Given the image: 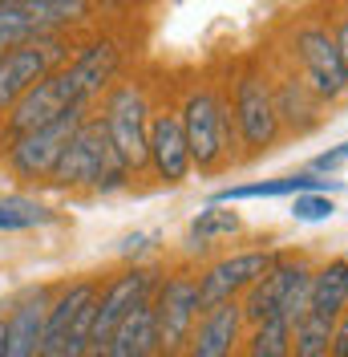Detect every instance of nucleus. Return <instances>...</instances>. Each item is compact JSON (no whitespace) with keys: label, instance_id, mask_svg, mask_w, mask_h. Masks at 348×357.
Segmentation results:
<instances>
[{"label":"nucleus","instance_id":"obj_14","mask_svg":"<svg viewBox=\"0 0 348 357\" xmlns=\"http://www.w3.org/2000/svg\"><path fill=\"white\" fill-rule=\"evenodd\" d=\"M239 329H243V312L239 301H227V305H215L198 317L195 333L187 341V357H231L235 345H239Z\"/></svg>","mask_w":348,"mask_h":357},{"label":"nucleus","instance_id":"obj_21","mask_svg":"<svg viewBox=\"0 0 348 357\" xmlns=\"http://www.w3.org/2000/svg\"><path fill=\"white\" fill-rule=\"evenodd\" d=\"M41 37H53V33L37 21L33 0H8V4H0V57L13 53V49H21V45L41 41Z\"/></svg>","mask_w":348,"mask_h":357},{"label":"nucleus","instance_id":"obj_15","mask_svg":"<svg viewBox=\"0 0 348 357\" xmlns=\"http://www.w3.org/2000/svg\"><path fill=\"white\" fill-rule=\"evenodd\" d=\"M97 301V284L93 280H81V284H69L53 305L45 312V325H41V341H37V354L33 357H61V345H65L73 321L81 317L86 305Z\"/></svg>","mask_w":348,"mask_h":357},{"label":"nucleus","instance_id":"obj_29","mask_svg":"<svg viewBox=\"0 0 348 357\" xmlns=\"http://www.w3.org/2000/svg\"><path fill=\"white\" fill-rule=\"evenodd\" d=\"M328 357H348V312L336 321L332 329V345H328Z\"/></svg>","mask_w":348,"mask_h":357},{"label":"nucleus","instance_id":"obj_11","mask_svg":"<svg viewBox=\"0 0 348 357\" xmlns=\"http://www.w3.org/2000/svg\"><path fill=\"white\" fill-rule=\"evenodd\" d=\"M235 122H239V134L251 151H267L280 134V114H276V98L263 77L247 73L235 89Z\"/></svg>","mask_w":348,"mask_h":357},{"label":"nucleus","instance_id":"obj_2","mask_svg":"<svg viewBox=\"0 0 348 357\" xmlns=\"http://www.w3.org/2000/svg\"><path fill=\"white\" fill-rule=\"evenodd\" d=\"M154 309V345L162 357H178L187 349V341L195 333L198 321V280L178 272V276H166L158 284V296L150 301Z\"/></svg>","mask_w":348,"mask_h":357},{"label":"nucleus","instance_id":"obj_6","mask_svg":"<svg viewBox=\"0 0 348 357\" xmlns=\"http://www.w3.org/2000/svg\"><path fill=\"white\" fill-rule=\"evenodd\" d=\"M65 61H69V45L61 37H41V41L4 53L0 57V110H13V102L24 89H33L49 73L65 69Z\"/></svg>","mask_w":348,"mask_h":357},{"label":"nucleus","instance_id":"obj_23","mask_svg":"<svg viewBox=\"0 0 348 357\" xmlns=\"http://www.w3.org/2000/svg\"><path fill=\"white\" fill-rule=\"evenodd\" d=\"M247 357H292V325L263 321L247 337Z\"/></svg>","mask_w":348,"mask_h":357},{"label":"nucleus","instance_id":"obj_5","mask_svg":"<svg viewBox=\"0 0 348 357\" xmlns=\"http://www.w3.org/2000/svg\"><path fill=\"white\" fill-rule=\"evenodd\" d=\"M69 110H86V106L77 98V86H73L69 69H57V73H49L45 82H37L33 89H24L21 98L13 102L4 130H8V138H21L29 130H41L49 122L65 118Z\"/></svg>","mask_w":348,"mask_h":357},{"label":"nucleus","instance_id":"obj_28","mask_svg":"<svg viewBox=\"0 0 348 357\" xmlns=\"http://www.w3.org/2000/svg\"><path fill=\"white\" fill-rule=\"evenodd\" d=\"M348 162V142H340V146H332L328 155H320L316 162H312V171H336V167H345Z\"/></svg>","mask_w":348,"mask_h":357},{"label":"nucleus","instance_id":"obj_20","mask_svg":"<svg viewBox=\"0 0 348 357\" xmlns=\"http://www.w3.org/2000/svg\"><path fill=\"white\" fill-rule=\"evenodd\" d=\"M45 296L37 292L33 301H24L21 309L4 321V357H33L37 341H41V325H45Z\"/></svg>","mask_w":348,"mask_h":357},{"label":"nucleus","instance_id":"obj_13","mask_svg":"<svg viewBox=\"0 0 348 357\" xmlns=\"http://www.w3.org/2000/svg\"><path fill=\"white\" fill-rule=\"evenodd\" d=\"M300 268H304V260H276V264L267 268L260 280L243 292V301H239L243 325L280 321V305H283V296H287V289H292V280L300 276Z\"/></svg>","mask_w":348,"mask_h":357},{"label":"nucleus","instance_id":"obj_24","mask_svg":"<svg viewBox=\"0 0 348 357\" xmlns=\"http://www.w3.org/2000/svg\"><path fill=\"white\" fill-rule=\"evenodd\" d=\"M235 231H239V215L227 211V207H219V203H211L207 211H198V220L191 223V236H195L198 244H207L215 236H235Z\"/></svg>","mask_w":348,"mask_h":357},{"label":"nucleus","instance_id":"obj_27","mask_svg":"<svg viewBox=\"0 0 348 357\" xmlns=\"http://www.w3.org/2000/svg\"><path fill=\"white\" fill-rule=\"evenodd\" d=\"M332 45H336V57H340V69H345V82H348V13L340 17V21H336Z\"/></svg>","mask_w":348,"mask_h":357},{"label":"nucleus","instance_id":"obj_12","mask_svg":"<svg viewBox=\"0 0 348 357\" xmlns=\"http://www.w3.org/2000/svg\"><path fill=\"white\" fill-rule=\"evenodd\" d=\"M146 162L162 183H182L191 175V151L182 138V122L174 110L150 114V134H146Z\"/></svg>","mask_w":348,"mask_h":357},{"label":"nucleus","instance_id":"obj_18","mask_svg":"<svg viewBox=\"0 0 348 357\" xmlns=\"http://www.w3.org/2000/svg\"><path fill=\"white\" fill-rule=\"evenodd\" d=\"M150 354H158V345H154V309L150 296H146L118 321L102 357H150Z\"/></svg>","mask_w":348,"mask_h":357},{"label":"nucleus","instance_id":"obj_26","mask_svg":"<svg viewBox=\"0 0 348 357\" xmlns=\"http://www.w3.org/2000/svg\"><path fill=\"white\" fill-rule=\"evenodd\" d=\"M332 199L328 195H296V203H292V215L300 223H320V220H332Z\"/></svg>","mask_w":348,"mask_h":357},{"label":"nucleus","instance_id":"obj_1","mask_svg":"<svg viewBox=\"0 0 348 357\" xmlns=\"http://www.w3.org/2000/svg\"><path fill=\"white\" fill-rule=\"evenodd\" d=\"M126 167H122V158L113 151V142H109L106 134V122L102 118H86L77 134L69 138L65 155L57 158V167H53V183L57 187H122L126 183Z\"/></svg>","mask_w":348,"mask_h":357},{"label":"nucleus","instance_id":"obj_16","mask_svg":"<svg viewBox=\"0 0 348 357\" xmlns=\"http://www.w3.org/2000/svg\"><path fill=\"white\" fill-rule=\"evenodd\" d=\"M65 69H69V77H73V86H77L81 106H86L89 98H97V93L118 77V69H122V53H118V45L113 41H89Z\"/></svg>","mask_w":348,"mask_h":357},{"label":"nucleus","instance_id":"obj_3","mask_svg":"<svg viewBox=\"0 0 348 357\" xmlns=\"http://www.w3.org/2000/svg\"><path fill=\"white\" fill-rule=\"evenodd\" d=\"M106 134L113 151L122 158L126 171H142L146 167V134H150V106L146 93L138 86H113L106 98Z\"/></svg>","mask_w":348,"mask_h":357},{"label":"nucleus","instance_id":"obj_22","mask_svg":"<svg viewBox=\"0 0 348 357\" xmlns=\"http://www.w3.org/2000/svg\"><path fill=\"white\" fill-rule=\"evenodd\" d=\"M332 321L308 312L304 321L292 329V357H328V345H332Z\"/></svg>","mask_w":348,"mask_h":357},{"label":"nucleus","instance_id":"obj_10","mask_svg":"<svg viewBox=\"0 0 348 357\" xmlns=\"http://www.w3.org/2000/svg\"><path fill=\"white\" fill-rule=\"evenodd\" d=\"M296 53L304 61L308 73V89L320 98V102H336L348 89L345 69H340V57H336V45H332V33L320 29V24H304L296 33Z\"/></svg>","mask_w":348,"mask_h":357},{"label":"nucleus","instance_id":"obj_7","mask_svg":"<svg viewBox=\"0 0 348 357\" xmlns=\"http://www.w3.org/2000/svg\"><path fill=\"white\" fill-rule=\"evenodd\" d=\"M81 122H86V110H69L65 118L49 122L41 130H29V134H21V138H13V146H8V167L21 178H49L53 167H57V158L65 155L69 138L77 134Z\"/></svg>","mask_w":348,"mask_h":357},{"label":"nucleus","instance_id":"obj_19","mask_svg":"<svg viewBox=\"0 0 348 357\" xmlns=\"http://www.w3.org/2000/svg\"><path fill=\"white\" fill-rule=\"evenodd\" d=\"M308 312L324 317L332 325L348 312V260H332V264H324L320 272H312Z\"/></svg>","mask_w":348,"mask_h":357},{"label":"nucleus","instance_id":"obj_17","mask_svg":"<svg viewBox=\"0 0 348 357\" xmlns=\"http://www.w3.org/2000/svg\"><path fill=\"white\" fill-rule=\"evenodd\" d=\"M336 178L320 175H287V178H263V183H239V187H223L215 203H243V199H280V195H328L336 191Z\"/></svg>","mask_w":348,"mask_h":357},{"label":"nucleus","instance_id":"obj_4","mask_svg":"<svg viewBox=\"0 0 348 357\" xmlns=\"http://www.w3.org/2000/svg\"><path fill=\"white\" fill-rule=\"evenodd\" d=\"M178 122H182V138L191 151V167L198 171L219 167V158L227 155V106L219 102V93L195 89L178 114Z\"/></svg>","mask_w":348,"mask_h":357},{"label":"nucleus","instance_id":"obj_25","mask_svg":"<svg viewBox=\"0 0 348 357\" xmlns=\"http://www.w3.org/2000/svg\"><path fill=\"white\" fill-rule=\"evenodd\" d=\"M49 220H53V215L33 199H17V195L0 199V227H4V231H8V227H37V223H49Z\"/></svg>","mask_w":348,"mask_h":357},{"label":"nucleus","instance_id":"obj_8","mask_svg":"<svg viewBox=\"0 0 348 357\" xmlns=\"http://www.w3.org/2000/svg\"><path fill=\"white\" fill-rule=\"evenodd\" d=\"M276 260L280 256L271 248H251V252H235V256L211 264L198 276V309L207 312V309H215V305H227V301L243 296Z\"/></svg>","mask_w":348,"mask_h":357},{"label":"nucleus","instance_id":"obj_30","mask_svg":"<svg viewBox=\"0 0 348 357\" xmlns=\"http://www.w3.org/2000/svg\"><path fill=\"white\" fill-rule=\"evenodd\" d=\"M0 357H4V321H0Z\"/></svg>","mask_w":348,"mask_h":357},{"label":"nucleus","instance_id":"obj_9","mask_svg":"<svg viewBox=\"0 0 348 357\" xmlns=\"http://www.w3.org/2000/svg\"><path fill=\"white\" fill-rule=\"evenodd\" d=\"M150 284H154V272H146V268H130V272L113 276L106 289L97 292V301H93V321H89V357L106 354L109 333L118 329V321H122L138 301H146Z\"/></svg>","mask_w":348,"mask_h":357}]
</instances>
